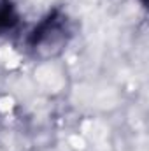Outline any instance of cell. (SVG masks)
<instances>
[{
    "label": "cell",
    "instance_id": "6da1fadb",
    "mask_svg": "<svg viewBox=\"0 0 149 151\" xmlns=\"http://www.w3.org/2000/svg\"><path fill=\"white\" fill-rule=\"evenodd\" d=\"M69 39V19L62 11L49 12L28 35V47L42 58L58 55Z\"/></svg>",
    "mask_w": 149,
    "mask_h": 151
},
{
    "label": "cell",
    "instance_id": "7a4b0ae2",
    "mask_svg": "<svg viewBox=\"0 0 149 151\" xmlns=\"http://www.w3.org/2000/svg\"><path fill=\"white\" fill-rule=\"evenodd\" d=\"M18 12L12 0H0V35L7 34L18 25Z\"/></svg>",
    "mask_w": 149,
    "mask_h": 151
}]
</instances>
